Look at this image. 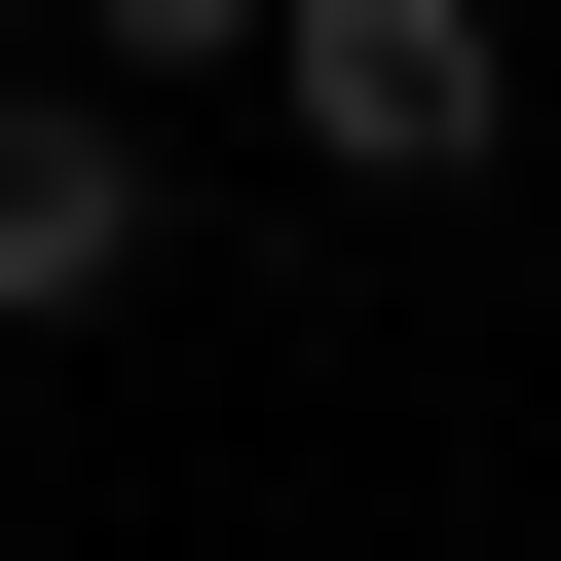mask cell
<instances>
[{
  "label": "cell",
  "mask_w": 561,
  "mask_h": 561,
  "mask_svg": "<svg viewBox=\"0 0 561 561\" xmlns=\"http://www.w3.org/2000/svg\"><path fill=\"white\" fill-rule=\"evenodd\" d=\"M262 76H300V150H375V187H486V0H262Z\"/></svg>",
  "instance_id": "1"
},
{
  "label": "cell",
  "mask_w": 561,
  "mask_h": 561,
  "mask_svg": "<svg viewBox=\"0 0 561 561\" xmlns=\"http://www.w3.org/2000/svg\"><path fill=\"white\" fill-rule=\"evenodd\" d=\"M113 262H150V113L113 76H0V337H76Z\"/></svg>",
  "instance_id": "2"
},
{
  "label": "cell",
  "mask_w": 561,
  "mask_h": 561,
  "mask_svg": "<svg viewBox=\"0 0 561 561\" xmlns=\"http://www.w3.org/2000/svg\"><path fill=\"white\" fill-rule=\"evenodd\" d=\"M225 38H262V0H113V76H225Z\"/></svg>",
  "instance_id": "3"
}]
</instances>
